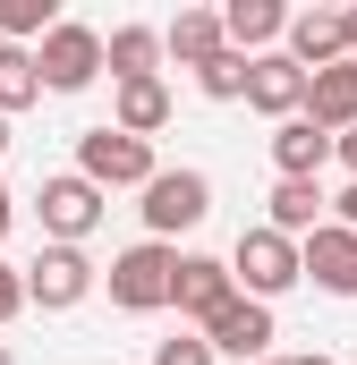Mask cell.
I'll return each instance as SVG.
<instances>
[{
    "instance_id": "cell-19",
    "label": "cell",
    "mask_w": 357,
    "mask_h": 365,
    "mask_svg": "<svg viewBox=\"0 0 357 365\" xmlns=\"http://www.w3.org/2000/svg\"><path fill=\"white\" fill-rule=\"evenodd\" d=\"M102 60H111V86L154 77V60H162V26H111V34H102Z\"/></svg>"
},
{
    "instance_id": "cell-31",
    "label": "cell",
    "mask_w": 357,
    "mask_h": 365,
    "mask_svg": "<svg viewBox=\"0 0 357 365\" xmlns=\"http://www.w3.org/2000/svg\"><path fill=\"white\" fill-rule=\"evenodd\" d=\"M0 365H17V357H9V349H0Z\"/></svg>"
},
{
    "instance_id": "cell-25",
    "label": "cell",
    "mask_w": 357,
    "mask_h": 365,
    "mask_svg": "<svg viewBox=\"0 0 357 365\" xmlns=\"http://www.w3.org/2000/svg\"><path fill=\"white\" fill-rule=\"evenodd\" d=\"M332 221H341V230H357V179L341 187V195H332Z\"/></svg>"
},
{
    "instance_id": "cell-17",
    "label": "cell",
    "mask_w": 357,
    "mask_h": 365,
    "mask_svg": "<svg viewBox=\"0 0 357 365\" xmlns=\"http://www.w3.org/2000/svg\"><path fill=\"white\" fill-rule=\"evenodd\" d=\"M111 128H128V136H162L171 128V86L162 77H136V86H111Z\"/></svg>"
},
{
    "instance_id": "cell-12",
    "label": "cell",
    "mask_w": 357,
    "mask_h": 365,
    "mask_svg": "<svg viewBox=\"0 0 357 365\" xmlns=\"http://www.w3.org/2000/svg\"><path fill=\"white\" fill-rule=\"evenodd\" d=\"M298 255H306V280H315L323 297H357V230L323 221V230H315Z\"/></svg>"
},
{
    "instance_id": "cell-20",
    "label": "cell",
    "mask_w": 357,
    "mask_h": 365,
    "mask_svg": "<svg viewBox=\"0 0 357 365\" xmlns=\"http://www.w3.org/2000/svg\"><path fill=\"white\" fill-rule=\"evenodd\" d=\"M26 102H43V68H34V51L0 43V119H17Z\"/></svg>"
},
{
    "instance_id": "cell-2",
    "label": "cell",
    "mask_w": 357,
    "mask_h": 365,
    "mask_svg": "<svg viewBox=\"0 0 357 365\" xmlns=\"http://www.w3.org/2000/svg\"><path fill=\"white\" fill-rule=\"evenodd\" d=\"M77 170H86V179L102 187V195H111V187H136V195H145V187L162 179L154 145H145V136H128V128H111V119L77 136Z\"/></svg>"
},
{
    "instance_id": "cell-13",
    "label": "cell",
    "mask_w": 357,
    "mask_h": 365,
    "mask_svg": "<svg viewBox=\"0 0 357 365\" xmlns=\"http://www.w3.org/2000/svg\"><path fill=\"white\" fill-rule=\"evenodd\" d=\"M306 86H315V77H306L289 51H264V60H256V77H247V102L281 128V119H298V110H306Z\"/></svg>"
},
{
    "instance_id": "cell-5",
    "label": "cell",
    "mask_w": 357,
    "mask_h": 365,
    "mask_svg": "<svg viewBox=\"0 0 357 365\" xmlns=\"http://www.w3.org/2000/svg\"><path fill=\"white\" fill-rule=\"evenodd\" d=\"M34 68H43V93H86L111 60H102V34L77 26V17H60L43 43H34Z\"/></svg>"
},
{
    "instance_id": "cell-32",
    "label": "cell",
    "mask_w": 357,
    "mask_h": 365,
    "mask_svg": "<svg viewBox=\"0 0 357 365\" xmlns=\"http://www.w3.org/2000/svg\"><path fill=\"white\" fill-rule=\"evenodd\" d=\"M264 365H289V357H264Z\"/></svg>"
},
{
    "instance_id": "cell-28",
    "label": "cell",
    "mask_w": 357,
    "mask_h": 365,
    "mask_svg": "<svg viewBox=\"0 0 357 365\" xmlns=\"http://www.w3.org/2000/svg\"><path fill=\"white\" fill-rule=\"evenodd\" d=\"M289 365H341V357H323V349H306V357H289Z\"/></svg>"
},
{
    "instance_id": "cell-1",
    "label": "cell",
    "mask_w": 357,
    "mask_h": 365,
    "mask_svg": "<svg viewBox=\"0 0 357 365\" xmlns=\"http://www.w3.org/2000/svg\"><path fill=\"white\" fill-rule=\"evenodd\" d=\"M102 289H111L119 314H162V306H178V247H162V238L119 247L111 272H102Z\"/></svg>"
},
{
    "instance_id": "cell-30",
    "label": "cell",
    "mask_w": 357,
    "mask_h": 365,
    "mask_svg": "<svg viewBox=\"0 0 357 365\" xmlns=\"http://www.w3.org/2000/svg\"><path fill=\"white\" fill-rule=\"evenodd\" d=\"M0 153H9V119H0Z\"/></svg>"
},
{
    "instance_id": "cell-22",
    "label": "cell",
    "mask_w": 357,
    "mask_h": 365,
    "mask_svg": "<svg viewBox=\"0 0 357 365\" xmlns=\"http://www.w3.org/2000/svg\"><path fill=\"white\" fill-rule=\"evenodd\" d=\"M247 77H256V60L247 51H221L213 68H196V93L204 102H247Z\"/></svg>"
},
{
    "instance_id": "cell-26",
    "label": "cell",
    "mask_w": 357,
    "mask_h": 365,
    "mask_svg": "<svg viewBox=\"0 0 357 365\" xmlns=\"http://www.w3.org/2000/svg\"><path fill=\"white\" fill-rule=\"evenodd\" d=\"M332 162H341V170H349V179H357V128H349V136H341V153H332Z\"/></svg>"
},
{
    "instance_id": "cell-29",
    "label": "cell",
    "mask_w": 357,
    "mask_h": 365,
    "mask_svg": "<svg viewBox=\"0 0 357 365\" xmlns=\"http://www.w3.org/2000/svg\"><path fill=\"white\" fill-rule=\"evenodd\" d=\"M349 60H357V9H349Z\"/></svg>"
},
{
    "instance_id": "cell-27",
    "label": "cell",
    "mask_w": 357,
    "mask_h": 365,
    "mask_svg": "<svg viewBox=\"0 0 357 365\" xmlns=\"http://www.w3.org/2000/svg\"><path fill=\"white\" fill-rule=\"evenodd\" d=\"M9 221H17V195H9V179H0V238H9Z\"/></svg>"
},
{
    "instance_id": "cell-4",
    "label": "cell",
    "mask_w": 357,
    "mask_h": 365,
    "mask_svg": "<svg viewBox=\"0 0 357 365\" xmlns=\"http://www.w3.org/2000/svg\"><path fill=\"white\" fill-rule=\"evenodd\" d=\"M34 221H43V238L51 247H86L94 230H102V187L86 170H60V179L34 187Z\"/></svg>"
},
{
    "instance_id": "cell-11",
    "label": "cell",
    "mask_w": 357,
    "mask_h": 365,
    "mask_svg": "<svg viewBox=\"0 0 357 365\" xmlns=\"http://www.w3.org/2000/svg\"><path fill=\"white\" fill-rule=\"evenodd\" d=\"M332 153H341V136H332V128H315L306 110L272 128V170H281V179H323V162H332Z\"/></svg>"
},
{
    "instance_id": "cell-18",
    "label": "cell",
    "mask_w": 357,
    "mask_h": 365,
    "mask_svg": "<svg viewBox=\"0 0 357 365\" xmlns=\"http://www.w3.org/2000/svg\"><path fill=\"white\" fill-rule=\"evenodd\" d=\"M306 119L332 128V136H349V128H357V60L315 68V86H306Z\"/></svg>"
},
{
    "instance_id": "cell-14",
    "label": "cell",
    "mask_w": 357,
    "mask_h": 365,
    "mask_svg": "<svg viewBox=\"0 0 357 365\" xmlns=\"http://www.w3.org/2000/svg\"><path fill=\"white\" fill-rule=\"evenodd\" d=\"M162 51H171L178 68H213V60L230 51V26H221V9H178L171 26H162Z\"/></svg>"
},
{
    "instance_id": "cell-7",
    "label": "cell",
    "mask_w": 357,
    "mask_h": 365,
    "mask_svg": "<svg viewBox=\"0 0 357 365\" xmlns=\"http://www.w3.org/2000/svg\"><path fill=\"white\" fill-rule=\"evenodd\" d=\"M136 212H145V238H162V247H171L178 230H196V221L213 212V179H204V170H162V179L145 187V204H136Z\"/></svg>"
},
{
    "instance_id": "cell-6",
    "label": "cell",
    "mask_w": 357,
    "mask_h": 365,
    "mask_svg": "<svg viewBox=\"0 0 357 365\" xmlns=\"http://www.w3.org/2000/svg\"><path fill=\"white\" fill-rule=\"evenodd\" d=\"M94 289H102V264H94L86 247H43V255L26 264V297H34L43 314H69V306H86Z\"/></svg>"
},
{
    "instance_id": "cell-8",
    "label": "cell",
    "mask_w": 357,
    "mask_h": 365,
    "mask_svg": "<svg viewBox=\"0 0 357 365\" xmlns=\"http://www.w3.org/2000/svg\"><path fill=\"white\" fill-rule=\"evenodd\" d=\"M204 340H213V357L264 365V357H272V306H264V297H247V289H238V297H230V306H221V314L204 323Z\"/></svg>"
},
{
    "instance_id": "cell-3",
    "label": "cell",
    "mask_w": 357,
    "mask_h": 365,
    "mask_svg": "<svg viewBox=\"0 0 357 365\" xmlns=\"http://www.w3.org/2000/svg\"><path fill=\"white\" fill-rule=\"evenodd\" d=\"M230 272H238V289L247 297H281V289H298L306 280V255H298V238H281L272 221H256V230H238V247H230Z\"/></svg>"
},
{
    "instance_id": "cell-24",
    "label": "cell",
    "mask_w": 357,
    "mask_h": 365,
    "mask_svg": "<svg viewBox=\"0 0 357 365\" xmlns=\"http://www.w3.org/2000/svg\"><path fill=\"white\" fill-rule=\"evenodd\" d=\"M26 306H34V297H26V272H17V264H0V323H17Z\"/></svg>"
},
{
    "instance_id": "cell-10",
    "label": "cell",
    "mask_w": 357,
    "mask_h": 365,
    "mask_svg": "<svg viewBox=\"0 0 357 365\" xmlns=\"http://www.w3.org/2000/svg\"><path fill=\"white\" fill-rule=\"evenodd\" d=\"M238 297V272H230V255H178V314L204 331L221 306Z\"/></svg>"
},
{
    "instance_id": "cell-21",
    "label": "cell",
    "mask_w": 357,
    "mask_h": 365,
    "mask_svg": "<svg viewBox=\"0 0 357 365\" xmlns=\"http://www.w3.org/2000/svg\"><path fill=\"white\" fill-rule=\"evenodd\" d=\"M51 26H60V9H51V0H0V43L34 51V43H43Z\"/></svg>"
},
{
    "instance_id": "cell-9",
    "label": "cell",
    "mask_w": 357,
    "mask_h": 365,
    "mask_svg": "<svg viewBox=\"0 0 357 365\" xmlns=\"http://www.w3.org/2000/svg\"><path fill=\"white\" fill-rule=\"evenodd\" d=\"M306 77L349 60V9H289V43H281Z\"/></svg>"
},
{
    "instance_id": "cell-15",
    "label": "cell",
    "mask_w": 357,
    "mask_h": 365,
    "mask_svg": "<svg viewBox=\"0 0 357 365\" xmlns=\"http://www.w3.org/2000/svg\"><path fill=\"white\" fill-rule=\"evenodd\" d=\"M264 221L281 230V238H298V247H306V238L332 221V195H323L315 179H272V212H264Z\"/></svg>"
},
{
    "instance_id": "cell-23",
    "label": "cell",
    "mask_w": 357,
    "mask_h": 365,
    "mask_svg": "<svg viewBox=\"0 0 357 365\" xmlns=\"http://www.w3.org/2000/svg\"><path fill=\"white\" fill-rule=\"evenodd\" d=\"M154 365H213V340H204V331H171V340L154 349Z\"/></svg>"
},
{
    "instance_id": "cell-16",
    "label": "cell",
    "mask_w": 357,
    "mask_h": 365,
    "mask_svg": "<svg viewBox=\"0 0 357 365\" xmlns=\"http://www.w3.org/2000/svg\"><path fill=\"white\" fill-rule=\"evenodd\" d=\"M221 26H230V51H247V60H264L272 43H289V9L281 0H230Z\"/></svg>"
}]
</instances>
